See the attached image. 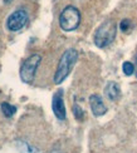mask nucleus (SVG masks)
I'll list each match as a JSON object with an SVG mask.
<instances>
[{
    "instance_id": "f257e3e1",
    "label": "nucleus",
    "mask_w": 137,
    "mask_h": 153,
    "mask_svg": "<svg viewBox=\"0 0 137 153\" xmlns=\"http://www.w3.org/2000/svg\"><path fill=\"white\" fill-rule=\"evenodd\" d=\"M78 60V52L73 48H69L64 52L58 63L57 71L54 74V83L55 84H61L67 79V76L72 72V69L76 65Z\"/></svg>"
},
{
    "instance_id": "f03ea898",
    "label": "nucleus",
    "mask_w": 137,
    "mask_h": 153,
    "mask_svg": "<svg viewBox=\"0 0 137 153\" xmlns=\"http://www.w3.org/2000/svg\"><path fill=\"white\" fill-rule=\"evenodd\" d=\"M117 33V25L113 20H104L98 28L94 31V36H93V42L96 44V47L98 48H106L113 43Z\"/></svg>"
},
{
    "instance_id": "7ed1b4c3",
    "label": "nucleus",
    "mask_w": 137,
    "mask_h": 153,
    "mask_svg": "<svg viewBox=\"0 0 137 153\" xmlns=\"http://www.w3.org/2000/svg\"><path fill=\"white\" fill-rule=\"evenodd\" d=\"M81 23V13L76 6H66L59 15V27L64 31H73L79 27Z\"/></svg>"
},
{
    "instance_id": "20e7f679",
    "label": "nucleus",
    "mask_w": 137,
    "mask_h": 153,
    "mask_svg": "<svg viewBox=\"0 0 137 153\" xmlns=\"http://www.w3.org/2000/svg\"><path fill=\"white\" fill-rule=\"evenodd\" d=\"M40 62H42V56L39 54H33V55H30L28 59L24 60V63L20 67V72H19L22 82L27 83V84L33 83L37 69H38L39 64H40Z\"/></svg>"
},
{
    "instance_id": "39448f33",
    "label": "nucleus",
    "mask_w": 137,
    "mask_h": 153,
    "mask_svg": "<svg viewBox=\"0 0 137 153\" xmlns=\"http://www.w3.org/2000/svg\"><path fill=\"white\" fill-rule=\"evenodd\" d=\"M29 20L28 13L25 10H15L14 13H11L8 18V22H6V25H8V29L11 31H18L23 29L25 25H27Z\"/></svg>"
},
{
    "instance_id": "423d86ee",
    "label": "nucleus",
    "mask_w": 137,
    "mask_h": 153,
    "mask_svg": "<svg viewBox=\"0 0 137 153\" xmlns=\"http://www.w3.org/2000/svg\"><path fill=\"white\" fill-rule=\"evenodd\" d=\"M52 111H53L54 116L59 120L66 119L67 113H66V105H64V99H63V89H58L53 94V98H52Z\"/></svg>"
},
{
    "instance_id": "0eeeda50",
    "label": "nucleus",
    "mask_w": 137,
    "mask_h": 153,
    "mask_svg": "<svg viewBox=\"0 0 137 153\" xmlns=\"http://www.w3.org/2000/svg\"><path fill=\"white\" fill-rule=\"evenodd\" d=\"M89 105H91V109H92L93 116H96V117L104 116L108 111V108L103 103L102 98L98 94H92L89 97Z\"/></svg>"
},
{
    "instance_id": "6e6552de",
    "label": "nucleus",
    "mask_w": 137,
    "mask_h": 153,
    "mask_svg": "<svg viewBox=\"0 0 137 153\" xmlns=\"http://www.w3.org/2000/svg\"><path fill=\"white\" fill-rule=\"evenodd\" d=\"M104 94L106 97L112 100V102H117L121 98V88L118 85V83L116 82H109L107 83V85L104 87Z\"/></svg>"
},
{
    "instance_id": "1a4fd4ad",
    "label": "nucleus",
    "mask_w": 137,
    "mask_h": 153,
    "mask_svg": "<svg viewBox=\"0 0 137 153\" xmlns=\"http://www.w3.org/2000/svg\"><path fill=\"white\" fill-rule=\"evenodd\" d=\"M0 109H1L3 114L6 118H10L16 113V107L11 105L10 103H8V102H3V103L0 104Z\"/></svg>"
},
{
    "instance_id": "9d476101",
    "label": "nucleus",
    "mask_w": 137,
    "mask_h": 153,
    "mask_svg": "<svg viewBox=\"0 0 137 153\" xmlns=\"http://www.w3.org/2000/svg\"><path fill=\"white\" fill-rule=\"evenodd\" d=\"M72 111H73V116H74V118L77 120H83V118H84V111L77 103L73 104V107H72Z\"/></svg>"
},
{
    "instance_id": "9b49d317",
    "label": "nucleus",
    "mask_w": 137,
    "mask_h": 153,
    "mask_svg": "<svg viewBox=\"0 0 137 153\" xmlns=\"http://www.w3.org/2000/svg\"><path fill=\"white\" fill-rule=\"evenodd\" d=\"M122 71L127 76H130V75H132L133 72H135V65L132 64L131 62H125L123 63V65H122Z\"/></svg>"
},
{
    "instance_id": "f8f14e48",
    "label": "nucleus",
    "mask_w": 137,
    "mask_h": 153,
    "mask_svg": "<svg viewBox=\"0 0 137 153\" xmlns=\"http://www.w3.org/2000/svg\"><path fill=\"white\" fill-rule=\"evenodd\" d=\"M131 27H132V23H131V20H128V19H123L121 22V30L125 31V33L128 31Z\"/></svg>"
},
{
    "instance_id": "ddd939ff",
    "label": "nucleus",
    "mask_w": 137,
    "mask_h": 153,
    "mask_svg": "<svg viewBox=\"0 0 137 153\" xmlns=\"http://www.w3.org/2000/svg\"><path fill=\"white\" fill-rule=\"evenodd\" d=\"M135 71H136V76H137V56H136V63H135Z\"/></svg>"
}]
</instances>
